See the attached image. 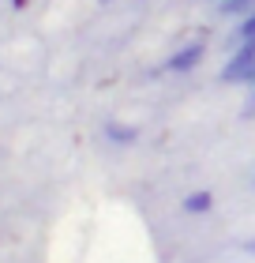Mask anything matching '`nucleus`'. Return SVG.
<instances>
[{
	"label": "nucleus",
	"mask_w": 255,
	"mask_h": 263,
	"mask_svg": "<svg viewBox=\"0 0 255 263\" xmlns=\"http://www.w3.org/2000/svg\"><path fill=\"white\" fill-rule=\"evenodd\" d=\"M251 64H255V38L233 49V57H229L225 68H222V83H244V71Z\"/></svg>",
	"instance_id": "obj_1"
},
{
	"label": "nucleus",
	"mask_w": 255,
	"mask_h": 263,
	"mask_svg": "<svg viewBox=\"0 0 255 263\" xmlns=\"http://www.w3.org/2000/svg\"><path fill=\"white\" fill-rule=\"evenodd\" d=\"M203 45L199 42H191V45H184V49H176L173 57H169V71H191L199 61H203Z\"/></svg>",
	"instance_id": "obj_2"
},
{
	"label": "nucleus",
	"mask_w": 255,
	"mask_h": 263,
	"mask_svg": "<svg viewBox=\"0 0 255 263\" xmlns=\"http://www.w3.org/2000/svg\"><path fill=\"white\" fill-rule=\"evenodd\" d=\"M218 11L225 19H244L248 11H255V0H218Z\"/></svg>",
	"instance_id": "obj_3"
},
{
	"label": "nucleus",
	"mask_w": 255,
	"mask_h": 263,
	"mask_svg": "<svg viewBox=\"0 0 255 263\" xmlns=\"http://www.w3.org/2000/svg\"><path fill=\"white\" fill-rule=\"evenodd\" d=\"M251 38H255V11H248V15L237 23V30H233V38H229V42H233V49H237V45H244Z\"/></svg>",
	"instance_id": "obj_4"
},
{
	"label": "nucleus",
	"mask_w": 255,
	"mask_h": 263,
	"mask_svg": "<svg viewBox=\"0 0 255 263\" xmlns=\"http://www.w3.org/2000/svg\"><path fill=\"white\" fill-rule=\"evenodd\" d=\"M210 207H214V196L210 192H191L184 199V211L188 214H203V211H210Z\"/></svg>",
	"instance_id": "obj_5"
},
{
	"label": "nucleus",
	"mask_w": 255,
	"mask_h": 263,
	"mask_svg": "<svg viewBox=\"0 0 255 263\" xmlns=\"http://www.w3.org/2000/svg\"><path fill=\"white\" fill-rule=\"evenodd\" d=\"M105 136L113 139V143H135L139 132H135V128H124V124H109V128H105Z\"/></svg>",
	"instance_id": "obj_6"
},
{
	"label": "nucleus",
	"mask_w": 255,
	"mask_h": 263,
	"mask_svg": "<svg viewBox=\"0 0 255 263\" xmlns=\"http://www.w3.org/2000/svg\"><path fill=\"white\" fill-rule=\"evenodd\" d=\"M244 83H248V87H255V64H251V68L244 71Z\"/></svg>",
	"instance_id": "obj_7"
},
{
	"label": "nucleus",
	"mask_w": 255,
	"mask_h": 263,
	"mask_svg": "<svg viewBox=\"0 0 255 263\" xmlns=\"http://www.w3.org/2000/svg\"><path fill=\"white\" fill-rule=\"evenodd\" d=\"M248 117H255V105H248Z\"/></svg>",
	"instance_id": "obj_8"
},
{
	"label": "nucleus",
	"mask_w": 255,
	"mask_h": 263,
	"mask_svg": "<svg viewBox=\"0 0 255 263\" xmlns=\"http://www.w3.org/2000/svg\"><path fill=\"white\" fill-rule=\"evenodd\" d=\"M251 105H255V87H251Z\"/></svg>",
	"instance_id": "obj_9"
}]
</instances>
